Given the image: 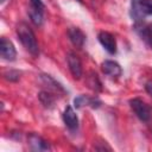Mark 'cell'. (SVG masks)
Returning a JSON list of instances; mask_svg holds the SVG:
<instances>
[{
    "instance_id": "6da1fadb",
    "label": "cell",
    "mask_w": 152,
    "mask_h": 152,
    "mask_svg": "<svg viewBox=\"0 0 152 152\" xmlns=\"http://www.w3.org/2000/svg\"><path fill=\"white\" fill-rule=\"evenodd\" d=\"M17 36L26 51H28L33 57H37L39 55V46H38L36 36L32 28L27 24L20 23L17 26Z\"/></svg>"
},
{
    "instance_id": "7a4b0ae2",
    "label": "cell",
    "mask_w": 152,
    "mask_h": 152,
    "mask_svg": "<svg viewBox=\"0 0 152 152\" xmlns=\"http://www.w3.org/2000/svg\"><path fill=\"white\" fill-rule=\"evenodd\" d=\"M152 14V0H131V17L139 23Z\"/></svg>"
},
{
    "instance_id": "3957f363",
    "label": "cell",
    "mask_w": 152,
    "mask_h": 152,
    "mask_svg": "<svg viewBox=\"0 0 152 152\" xmlns=\"http://www.w3.org/2000/svg\"><path fill=\"white\" fill-rule=\"evenodd\" d=\"M129 106L132 108V110L135 113V115L144 122H148L151 120V116H152V112H151V108L150 106L142 101L141 99L139 97H134L132 100H129Z\"/></svg>"
},
{
    "instance_id": "277c9868",
    "label": "cell",
    "mask_w": 152,
    "mask_h": 152,
    "mask_svg": "<svg viewBox=\"0 0 152 152\" xmlns=\"http://www.w3.org/2000/svg\"><path fill=\"white\" fill-rule=\"evenodd\" d=\"M97 39L108 53H110V55L116 53V40L112 33H109L107 31H101L97 34Z\"/></svg>"
},
{
    "instance_id": "5b68a950",
    "label": "cell",
    "mask_w": 152,
    "mask_h": 152,
    "mask_svg": "<svg viewBox=\"0 0 152 152\" xmlns=\"http://www.w3.org/2000/svg\"><path fill=\"white\" fill-rule=\"evenodd\" d=\"M66 61H68L69 70H70L71 75L74 76V78H76V80L81 78V76L83 74V69H82V63H81V59L78 58V56L74 52H68Z\"/></svg>"
},
{
    "instance_id": "8992f818",
    "label": "cell",
    "mask_w": 152,
    "mask_h": 152,
    "mask_svg": "<svg viewBox=\"0 0 152 152\" xmlns=\"http://www.w3.org/2000/svg\"><path fill=\"white\" fill-rule=\"evenodd\" d=\"M0 56L6 61H14L17 57V51L13 43L6 38L0 39Z\"/></svg>"
},
{
    "instance_id": "52a82bcc",
    "label": "cell",
    "mask_w": 152,
    "mask_h": 152,
    "mask_svg": "<svg viewBox=\"0 0 152 152\" xmlns=\"http://www.w3.org/2000/svg\"><path fill=\"white\" fill-rule=\"evenodd\" d=\"M101 68H102V71H103L104 75H107L109 77H113V78L120 77L121 74H122V69H121L120 64L116 63V62H114V61L107 59V61L102 62Z\"/></svg>"
},
{
    "instance_id": "ba28073f",
    "label": "cell",
    "mask_w": 152,
    "mask_h": 152,
    "mask_svg": "<svg viewBox=\"0 0 152 152\" xmlns=\"http://www.w3.org/2000/svg\"><path fill=\"white\" fill-rule=\"evenodd\" d=\"M63 121H64L65 126L71 131H74L78 127V118L71 106L65 107V109L63 112Z\"/></svg>"
},
{
    "instance_id": "9c48e42d",
    "label": "cell",
    "mask_w": 152,
    "mask_h": 152,
    "mask_svg": "<svg viewBox=\"0 0 152 152\" xmlns=\"http://www.w3.org/2000/svg\"><path fill=\"white\" fill-rule=\"evenodd\" d=\"M27 142H28L30 148L32 151H46V150H50V145L40 135L34 134V133L28 134Z\"/></svg>"
},
{
    "instance_id": "30bf717a",
    "label": "cell",
    "mask_w": 152,
    "mask_h": 152,
    "mask_svg": "<svg viewBox=\"0 0 152 152\" xmlns=\"http://www.w3.org/2000/svg\"><path fill=\"white\" fill-rule=\"evenodd\" d=\"M74 106L76 108H81L83 106H90L91 108H99L101 106V101L97 97H89L87 95H78L74 99Z\"/></svg>"
},
{
    "instance_id": "8fae6325",
    "label": "cell",
    "mask_w": 152,
    "mask_h": 152,
    "mask_svg": "<svg viewBox=\"0 0 152 152\" xmlns=\"http://www.w3.org/2000/svg\"><path fill=\"white\" fill-rule=\"evenodd\" d=\"M68 37L70 42L78 49H81L86 42V36L78 27H70L68 30Z\"/></svg>"
},
{
    "instance_id": "7c38bea8",
    "label": "cell",
    "mask_w": 152,
    "mask_h": 152,
    "mask_svg": "<svg viewBox=\"0 0 152 152\" xmlns=\"http://www.w3.org/2000/svg\"><path fill=\"white\" fill-rule=\"evenodd\" d=\"M40 78L43 81V83L45 86H48L49 89L53 90V91H57V93H65V89L63 88V86L57 82L53 77H51L50 75H46V74H42L40 75Z\"/></svg>"
},
{
    "instance_id": "4fadbf2b",
    "label": "cell",
    "mask_w": 152,
    "mask_h": 152,
    "mask_svg": "<svg viewBox=\"0 0 152 152\" xmlns=\"http://www.w3.org/2000/svg\"><path fill=\"white\" fill-rule=\"evenodd\" d=\"M87 84L94 91H101L102 90V83H101L97 74L94 72V71H90L88 74V76H87Z\"/></svg>"
},
{
    "instance_id": "5bb4252c",
    "label": "cell",
    "mask_w": 152,
    "mask_h": 152,
    "mask_svg": "<svg viewBox=\"0 0 152 152\" xmlns=\"http://www.w3.org/2000/svg\"><path fill=\"white\" fill-rule=\"evenodd\" d=\"M139 34L141 36V38L147 43V45L152 49V24H147V25H142L139 30H138Z\"/></svg>"
},
{
    "instance_id": "9a60e30c",
    "label": "cell",
    "mask_w": 152,
    "mask_h": 152,
    "mask_svg": "<svg viewBox=\"0 0 152 152\" xmlns=\"http://www.w3.org/2000/svg\"><path fill=\"white\" fill-rule=\"evenodd\" d=\"M38 99L40 101V103L45 107V108H52L53 103H55V97L52 96V94H50L49 91L42 90L38 94Z\"/></svg>"
},
{
    "instance_id": "2e32d148",
    "label": "cell",
    "mask_w": 152,
    "mask_h": 152,
    "mask_svg": "<svg viewBox=\"0 0 152 152\" xmlns=\"http://www.w3.org/2000/svg\"><path fill=\"white\" fill-rule=\"evenodd\" d=\"M28 15L31 18V21L36 25V26H42L44 23V14L43 11H38L33 7H30L28 10Z\"/></svg>"
},
{
    "instance_id": "e0dca14e",
    "label": "cell",
    "mask_w": 152,
    "mask_h": 152,
    "mask_svg": "<svg viewBox=\"0 0 152 152\" xmlns=\"http://www.w3.org/2000/svg\"><path fill=\"white\" fill-rule=\"evenodd\" d=\"M4 77L7 81L11 82H17L20 78V72L18 70H7L6 72H4Z\"/></svg>"
},
{
    "instance_id": "ac0fdd59",
    "label": "cell",
    "mask_w": 152,
    "mask_h": 152,
    "mask_svg": "<svg viewBox=\"0 0 152 152\" xmlns=\"http://www.w3.org/2000/svg\"><path fill=\"white\" fill-rule=\"evenodd\" d=\"M30 2H31V7L38 10V11H43L44 12L45 6H44V4H43L42 0H30Z\"/></svg>"
},
{
    "instance_id": "d6986e66",
    "label": "cell",
    "mask_w": 152,
    "mask_h": 152,
    "mask_svg": "<svg viewBox=\"0 0 152 152\" xmlns=\"http://www.w3.org/2000/svg\"><path fill=\"white\" fill-rule=\"evenodd\" d=\"M145 90L147 91L148 95L152 96V80H148V81L145 83Z\"/></svg>"
},
{
    "instance_id": "ffe728a7",
    "label": "cell",
    "mask_w": 152,
    "mask_h": 152,
    "mask_svg": "<svg viewBox=\"0 0 152 152\" xmlns=\"http://www.w3.org/2000/svg\"><path fill=\"white\" fill-rule=\"evenodd\" d=\"M77 1H80V2H82V0H77Z\"/></svg>"
},
{
    "instance_id": "44dd1931",
    "label": "cell",
    "mask_w": 152,
    "mask_h": 152,
    "mask_svg": "<svg viewBox=\"0 0 152 152\" xmlns=\"http://www.w3.org/2000/svg\"><path fill=\"white\" fill-rule=\"evenodd\" d=\"M4 1H6V0H1V2H4Z\"/></svg>"
}]
</instances>
